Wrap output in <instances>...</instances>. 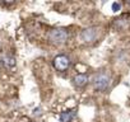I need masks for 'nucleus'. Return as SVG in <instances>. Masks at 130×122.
Returning a JSON list of instances; mask_svg holds the SVG:
<instances>
[{
	"instance_id": "obj_1",
	"label": "nucleus",
	"mask_w": 130,
	"mask_h": 122,
	"mask_svg": "<svg viewBox=\"0 0 130 122\" xmlns=\"http://www.w3.org/2000/svg\"><path fill=\"white\" fill-rule=\"evenodd\" d=\"M68 37H69V33H68L67 29H64V28H55V29L50 31L48 34H47L48 41L52 45H56V46L64 45L65 42L68 41Z\"/></svg>"
},
{
	"instance_id": "obj_2",
	"label": "nucleus",
	"mask_w": 130,
	"mask_h": 122,
	"mask_svg": "<svg viewBox=\"0 0 130 122\" xmlns=\"http://www.w3.org/2000/svg\"><path fill=\"white\" fill-rule=\"evenodd\" d=\"M93 87H94V89L98 90V92H105V90H107L108 87H110V76H108L106 73H103V71L96 74L94 78H93Z\"/></svg>"
},
{
	"instance_id": "obj_3",
	"label": "nucleus",
	"mask_w": 130,
	"mask_h": 122,
	"mask_svg": "<svg viewBox=\"0 0 130 122\" xmlns=\"http://www.w3.org/2000/svg\"><path fill=\"white\" fill-rule=\"evenodd\" d=\"M52 65L57 71L64 73V71H67L70 66V58L67 55H57L52 61Z\"/></svg>"
},
{
	"instance_id": "obj_4",
	"label": "nucleus",
	"mask_w": 130,
	"mask_h": 122,
	"mask_svg": "<svg viewBox=\"0 0 130 122\" xmlns=\"http://www.w3.org/2000/svg\"><path fill=\"white\" fill-rule=\"evenodd\" d=\"M97 37H98V29L94 27L87 28V29L82 31V33H80V39L86 43H91V42L96 41Z\"/></svg>"
},
{
	"instance_id": "obj_5",
	"label": "nucleus",
	"mask_w": 130,
	"mask_h": 122,
	"mask_svg": "<svg viewBox=\"0 0 130 122\" xmlns=\"http://www.w3.org/2000/svg\"><path fill=\"white\" fill-rule=\"evenodd\" d=\"M88 82H89V79L86 74H78L73 78V84L77 88H84L88 84Z\"/></svg>"
},
{
	"instance_id": "obj_6",
	"label": "nucleus",
	"mask_w": 130,
	"mask_h": 122,
	"mask_svg": "<svg viewBox=\"0 0 130 122\" xmlns=\"http://www.w3.org/2000/svg\"><path fill=\"white\" fill-rule=\"evenodd\" d=\"M75 117V111L74 109H68V111H64L60 113V122H72L73 118Z\"/></svg>"
},
{
	"instance_id": "obj_7",
	"label": "nucleus",
	"mask_w": 130,
	"mask_h": 122,
	"mask_svg": "<svg viewBox=\"0 0 130 122\" xmlns=\"http://www.w3.org/2000/svg\"><path fill=\"white\" fill-rule=\"evenodd\" d=\"M2 61H3V64H4L5 68L12 69V68L15 66V58H14L13 56H5V57L2 58Z\"/></svg>"
},
{
	"instance_id": "obj_8",
	"label": "nucleus",
	"mask_w": 130,
	"mask_h": 122,
	"mask_svg": "<svg viewBox=\"0 0 130 122\" xmlns=\"http://www.w3.org/2000/svg\"><path fill=\"white\" fill-rule=\"evenodd\" d=\"M111 9H112V12L116 13V12H119V10L121 9V5H120L119 3H113V4L111 5Z\"/></svg>"
},
{
	"instance_id": "obj_9",
	"label": "nucleus",
	"mask_w": 130,
	"mask_h": 122,
	"mask_svg": "<svg viewBox=\"0 0 130 122\" xmlns=\"http://www.w3.org/2000/svg\"><path fill=\"white\" fill-rule=\"evenodd\" d=\"M129 4H130V2H129Z\"/></svg>"
}]
</instances>
